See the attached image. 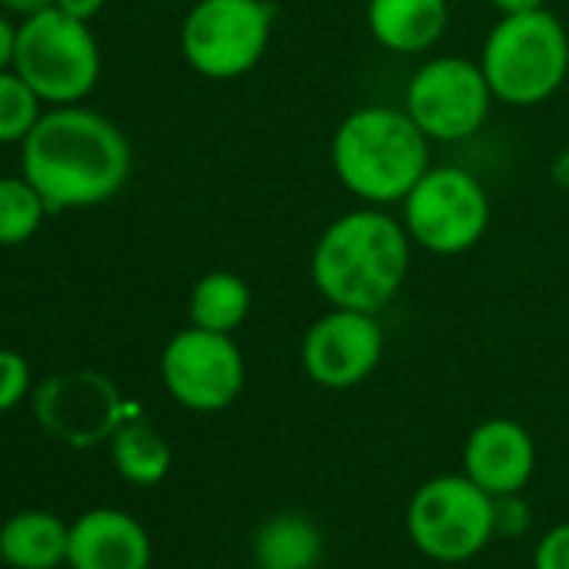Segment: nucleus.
<instances>
[{"label": "nucleus", "mask_w": 569, "mask_h": 569, "mask_svg": "<svg viewBox=\"0 0 569 569\" xmlns=\"http://www.w3.org/2000/svg\"><path fill=\"white\" fill-rule=\"evenodd\" d=\"M24 178L38 188L48 211L94 208L111 201L131 174V144L104 114L61 104L44 111L21 144Z\"/></svg>", "instance_id": "nucleus-1"}, {"label": "nucleus", "mask_w": 569, "mask_h": 569, "mask_svg": "<svg viewBox=\"0 0 569 569\" xmlns=\"http://www.w3.org/2000/svg\"><path fill=\"white\" fill-rule=\"evenodd\" d=\"M412 238L406 224L379 208L339 214L312 248V281L336 309L382 312L406 284Z\"/></svg>", "instance_id": "nucleus-2"}, {"label": "nucleus", "mask_w": 569, "mask_h": 569, "mask_svg": "<svg viewBox=\"0 0 569 569\" xmlns=\"http://www.w3.org/2000/svg\"><path fill=\"white\" fill-rule=\"evenodd\" d=\"M429 138L406 108L369 104L352 111L332 138L339 181L366 204H396L432 168Z\"/></svg>", "instance_id": "nucleus-3"}, {"label": "nucleus", "mask_w": 569, "mask_h": 569, "mask_svg": "<svg viewBox=\"0 0 569 569\" xmlns=\"http://www.w3.org/2000/svg\"><path fill=\"white\" fill-rule=\"evenodd\" d=\"M482 74L492 94L512 108L549 101L569 74V34L546 8L502 14L482 44Z\"/></svg>", "instance_id": "nucleus-4"}, {"label": "nucleus", "mask_w": 569, "mask_h": 569, "mask_svg": "<svg viewBox=\"0 0 569 569\" xmlns=\"http://www.w3.org/2000/svg\"><path fill=\"white\" fill-rule=\"evenodd\" d=\"M14 71L44 104H81L101 78V48L88 21L48 8L18 28Z\"/></svg>", "instance_id": "nucleus-5"}, {"label": "nucleus", "mask_w": 569, "mask_h": 569, "mask_svg": "<svg viewBox=\"0 0 569 569\" xmlns=\"http://www.w3.org/2000/svg\"><path fill=\"white\" fill-rule=\"evenodd\" d=\"M271 28L268 0H198L181 24V54L201 78L231 81L258 68Z\"/></svg>", "instance_id": "nucleus-6"}, {"label": "nucleus", "mask_w": 569, "mask_h": 569, "mask_svg": "<svg viewBox=\"0 0 569 569\" xmlns=\"http://www.w3.org/2000/svg\"><path fill=\"white\" fill-rule=\"evenodd\" d=\"M406 529L422 556L436 562H466L496 536L492 496L469 476H436L412 492Z\"/></svg>", "instance_id": "nucleus-7"}, {"label": "nucleus", "mask_w": 569, "mask_h": 569, "mask_svg": "<svg viewBox=\"0 0 569 569\" xmlns=\"http://www.w3.org/2000/svg\"><path fill=\"white\" fill-rule=\"evenodd\" d=\"M402 224L412 244L432 254H462L489 228V194L466 168H429L402 201Z\"/></svg>", "instance_id": "nucleus-8"}, {"label": "nucleus", "mask_w": 569, "mask_h": 569, "mask_svg": "<svg viewBox=\"0 0 569 569\" xmlns=\"http://www.w3.org/2000/svg\"><path fill=\"white\" fill-rule=\"evenodd\" d=\"M492 98L482 64L449 54L426 61L409 78L406 111L429 141L452 144L472 138L486 124Z\"/></svg>", "instance_id": "nucleus-9"}, {"label": "nucleus", "mask_w": 569, "mask_h": 569, "mask_svg": "<svg viewBox=\"0 0 569 569\" xmlns=\"http://www.w3.org/2000/svg\"><path fill=\"white\" fill-rule=\"evenodd\" d=\"M168 396L191 412H221L244 389V356L224 332L188 326L161 352Z\"/></svg>", "instance_id": "nucleus-10"}, {"label": "nucleus", "mask_w": 569, "mask_h": 569, "mask_svg": "<svg viewBox=\"0 0 569 569\" xmlns=\"http://www.w3.org/2000/svg\"><path fill=\"white\" fill-rule=\"evenodd\" d=\"M38 422L61 442L74 449L98 446L118 432V426L131 416L118 386L101 372H61L51 376L34 392Z\"/></svg>", "instance_id": "nucleus-11"}, {"label": "nucleus", "mask_w": 569, "mask_h": 569, "mask_svg": "<svg viewBox=\"0 0 569 569\" xmlns=\"http://www.w3.org/2000/svg\"><path fill=\"white\" fill-rule=\"evenodd\" d=\"M382 329L372 312L329 309L302 339L306 376L322 389H352L382 362Z\"/></svg>", "instance_id": "nucleus-12"}, {"label": "nucleus", "mask_w": 569, "mask_h": 569, "mask_svg": "<svg viewBox=\"0 0 569 569\" xmlns=\"http://www.w3.org/2000/svg\"><path fill=\"white\" fill-rule=\"evenodd\" d=\"M462 469L489 496L522 492L536 469L532 436L512 419H486L466 439Z\"/></svg>", "instance_id": "nucleus-13"}, {"label": "nucleus", "mask_w": 569, "mask_h": 569, "mask_svg": "<svg viewBox=\"0 0 569 569\" xmlns=\"http://www.w3.org/2000/svg\"><path fill=\"white\" fill-rule=\"evenodd\" d=\"M71 569H148L151 536L121 509H91L71 522L68 536Z\"/></svg>", "instance_id": "nucleus-14"}, {"label": "nucleus", "mask_w": 569, "mask_h": 569, "mask_svg": "<svg viewBox=\"0 0 569 569\" xmlns=\"http://www.w3.org/2000/svg\"><path fill=\"white\" fill-rule=\"evenodd\" d=\"M366 24L379 48L392 54H422L442 38L449 4L446 0H369Z\"/></svg>", "instance_id": "nucleus-15"}, {"label": "nucleus", "mask_w": 569, "mask_h": 569, "mask_svg": "<svg viewBox=\"0 0 569 569\" xmlns=\"http://www.w3.org/2000/svg\"><path fill=\"white\" fill-rule=\"evenodd\" d=\"M71 526L44 509H24L0 526V559L11 569H58L68 562Z\"/></svg>", "instance_id": "nucleus-16"}, {"label": "nucleus", "mask_w": 569, "mask_h": 569, "mask_svg": "<svg viewBox=\"0 0 569 569\" xmlns=\"http://www.w3.org/2000/svg\"><path fill=\"white\" fill-rule=\"evenodd\" d=\"M322 549V529L302 512H278L254 536V562L261 569H316Z\"/></svg>", "instance_id": "nucleus-17"}, {"label": "nucleus", "mask_w": 569, "mask_h": 569, "mask_svg": "<svg viewBox=\"0 0 569 569\" xmlns=\"http://www.w3.org/2000/svg\"><path fill=\"white\" fill-rule=\"evenodd\" d=\"M251 312V289L234 271H208L188 296V319L208 332H238Z\"/></svg>", "instance_id": "nucleus-18"}, {"label": "nucleus", "mask_w": 569, "mask_h": 569, "mask_svg": "<svg viewBox=\"0 0 569 569\" xmlns=\"http://www.w3.org/2000/svg\"><path fill=\"white\" fill-rule=\"evenodd\" d=\"M111 459L121 479L134 486H158L171 469V446L154 426L131 416L111 436Z\"/></svg>", "instance_id": "nucleus-19"}, {"label": "nucleus", "mask_w": 569, "mask_h": 569, "mask_svg": "<svg viewBox=\"0 0 569 569\" xmlns=\"http://www.w3.org/2000/svg\"><path fill=\"white\" fill-rule=\"evenodd\" d=\"M48 204L38 188L21 178H0V248L24 244L38 234L48 218Z\"/></svg>", "instance_id": "nucleus-20"}, {"label": "nucleus", "mask_w": 569, "mask_h": 569, "mask_svg": "<svg viewBox=\"0 0 569 569\" xmlns=\"http://www.w3.org/2000/svg\"><path fill=\"white\" fill-rule=\"evenodd\" d=\"M41 104L38 91L14 68L0 71V144H24L44 114Z\"/></svg>", "instance_id": "nucleus-21"}, {"label": "nucleus", "mask_w": 569, "mask_h": 569, "mask_svg": "<svg viewBox=\"0 0 569 569\" xmlns=\"http://www.w3.org/2000/svg\"><path fill=\"white\" fill-rule=\"evenodd\" d=\"M31 389V366L21 352L0 349V412H11Z\"/></svg>", "instance_id": "nucleus-22"}, {"label": "nucleus", "mask_w": 569, "mask_h": 569, "mask_svg": "<svg viewBox=\"0 0 569 569\" xmlns=\"http://www.w3.org/2000/svg\"><path fill=\"white\" fill-rule=\"evenodd\" d=\"M529 522H532V509L519 492L492 496V532L496 536L516 539L529 529Z\"/></svg>", "instance_id": "nucleus-23"}, {"label": "nucleus", "mask_w": 569, "mask_h": 569, "mask_svg": "<svg viewBox=\"0 0 569 569\" xmlns=\"http://www.w3.org/2000/svg\"><path fill=\"white\" fill-rule=\"evenodd\" d=\"M532 569H569V522L552 526L532 552Z\"/></svg>", "instance_id": "nucleus-24"}, {"label": "nucleus", "mask_w": 569, "mask_h": 569, "mask_svg": "<svg viewBox=\"0 0 569 569\" xmlns=\"http://www.w3.org/2000/svg\"><path fill=\"white\" fill-rule=\"evenodd\" d=\"M14 54H18V28L0 14V71L14 68Z\"/></svg>", "instance_id": "nucleus-25"}, {"label": "nucleus", "mask_w": 569, "mask_h": 569, "mask_svg": "<svg viewBox=\"0 0 569 569\" xmlns=\"http://www.w3.org/2000/svg\"><path fill=\"white\" fill-rule=\"evenodd\" d=\"M54 8H61L64 14H71L78 21H91L104 11V0H58Z\"/></svg>", "instance_id": "nucleus-26"}, {"label": "nucleus", "mask_w": 569, "mask_h": 569, "mask_svg": "<svg viewBox=\"0 0 569 569\" xmlns=\"http://www.w3.org/2000/svg\"><path fill=\"white\" fill-rule=\"evenodd\" d=\"M0 4H4V11H11L18 18H34V14L54 8L58 0H0Z\"/></svg>", "instance_id": "nucleus-27"}, {"label": "nucleus", "mask_w": 569, "mask_h": 569, "mask_svg": "<svg viewBox=\"0 0 569 569\" xmlns=\"http://www.w3.org/2000/svg\"><path fill=\"white\" fill-rule=\"evenodd\" d=\"M489 4L499 14H526V11H539L546 0H489Z\"/></svg>", "instance_id": "nucleus-28"}, {"label": "nucleus", "mask_w": 569, "mask_h": 569, "mask_svg": "<svg viewBox=\"0 0 569 569\" xmlns=\"http://www.w3.org/2000/svg\"><path fill=\"white\" fill-rule=\"evenodd\" d=\"M552 174H556V181L559 184H569V148L556 158V168H552Z\"/></svg>", "instance_id": "nucleus-29"}, {"label": "nucleus", "mask_w": 569, "mask_h": 569, "mask_svg": "<svg viewBox=\"0 0 569 569\" xmlns=\"http://www.w3.org/2000/svg\"><path fill=\"white\" fill-rule=\"evenodd\" d=\"M251 569H261V566H258V562H254V566H251Z\"/></svg>", "instance_id": "nucleus-30"}]
</instances>
